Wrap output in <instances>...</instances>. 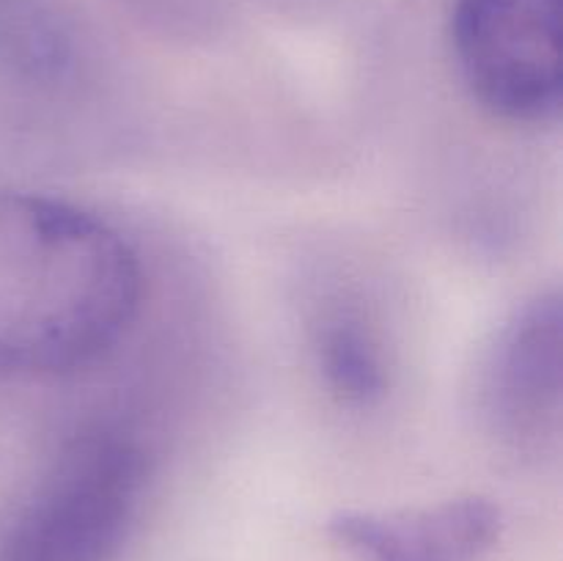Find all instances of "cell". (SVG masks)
<instances>
[{
    "label": "cell",
    "instance_id": "7",
    "mask_svg": "<svg viewBox=\"0 0 563 561\" xmlns=\"http://www.w3.org/2000/svg\"><path fill=\"white\" fill-rule=\"evenodd\" d=\"M0 69L38 91L71 80L77 31L60 0H0Z\"/></svg>",
    "mask_w": 563,
    "mask_h": 561
},
{
    "label": "cell",
    "instance_id": "3",
    "mask_svg": "<svg viewBox=\"0 0 563 561\" xmlns=\"http://www.w3.org/2000/svg\"><path fill=\"white\" fill-rule=\"evenodd\" d=\"M451 38L471 97L517 127L561 116V0H456Z\"/></svg>",
    "mask_w": 563,
    "mask_h": 561
},
{
    "label": "cell",
    "instance_id": "5",
    "mask_svg": "<svg viewBox=\"0 0 563 561\" xmlns=\"http://www.w3.org/2000/svg\"><path fill=\"white\" fill-rule=\"evenodd\" d=\"M328 534L352 561H484L498 548L504 512L467 493L399 509H341Z\"/></svg>",
    "mask_w": 563,
    "mask_h": 561
},
{
    "label": "cell",
    "instance_id": "2",
    "mask_svg": "<svg viewBox=\"0 0 563 561\" xmlns=\"http://www.w3.org/2000/svg\"><path fill=\"white\" fill-rule=\"evenodd\" d=\"M152 479V449L135 429L80 424L0 522V561H119Z\"/></svg>",
    "mask_w": 563,
    "mask_h": 561
},
{
    "label": "cell",
    "instance_id": "4",
    "mask_svg": "<svg viewBox=\"0 0 563 561\" xmlns=\"http://www.w3.org/2000/svg\"><path fill=\"white\" fill-rule=\"evenodd\" d=\"M563 314L559 289L539 292L504 322L478 380V407L504 446L539 451L559 435Z\"/></svg>",
    "mask_w": 563,
    "mask_h": 561
},
{
    "label": "cell",
    "instance_id": "6",
    "mask_svg": "<svg viewBox=\"0 0 563 561\" xmlns=\"http://www.w3.org/2000/svg\"><path fill=\"white\" fill-rule=\"evenodd\" d=\"M308 352L322 388L346 410H377L394 388V352L372 308L352 295L324 297L308 319Z\"/></svg>",
    "mask_w": 563,
    "mask_h": 561
},
{
    "label": "cell",
    "instance_id": "1",
    "mask_svg": "<svg viewBox=\"0 0 563 561\" xmlns=\"http://www.w3.org/2000/svg\"><path fill=\"white\" fill-rule=\"evenodd\" d=\"M132 242L80 204L0 187V374L66 377L113 355L143 308Z\"/></svg>",
    "mask_w": 563,
    "mask_h": 561
}]
</instances>
